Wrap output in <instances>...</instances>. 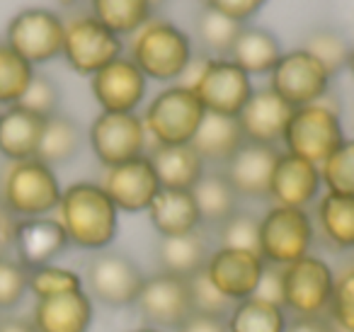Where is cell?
<instances>
[{
	"label": "cell",
	"mask_w": 354,
	"mask_h": 332,
	"mask_svg": "<svg viewBox=\"0 0 354 332\" xmlns=\"http://www.w3.org/2000/svg\"><path fill=\"white\" fill-rule=\"evenodd\" d=\"M83 286V274L75 272L64 264H41V267L27 269V291L35 296V301L49 296H59V293L80 291Z\"/></svg>",
	"instance_id": "obj_36"
},
{
	"label": "cell",
	"mask_w": 354,
	"mask_h": 332,
	"mask_svg": "<svg viewBox=\"0 0 354 332\" xmlns=\"http://www.w3.org/2000/svg\"><path fill=\"white\" fill-rule=\"evenodd\" d=\"M286 332H337V327L330 322L328 315H310V317H294V320H289Z\"/></svg>",
	"instance_id": "obj_47"
},
{
	"label": "cell",
	"mask_w": 354,
	"mask_h": 332,
	"mask_svg": "<svg viewBox=\"0 0 354 332\" xmlns=\"http://www.w3.org/2000/svg\"><path fill=\"white\" fill-rule=\"evenodd\" d=\"M252 296L281 306V303H284V279H281V267L265 262L260 284H257V288H255V293H252ZM281 308H284V306H281Z\"/></svg>",
	"instance_id": "obj_45"
},
{
	"label": "cell",
	"mask_w": 354,
	"mask_h": 332,
	"mask_svg": "<svg viewBox=\"0 0 354 332\" xmlns=\"http://www.w3.org/2000/svg\"><path fill=\"white\" fill-rule=\"evenodd\" d=\"M133 306L138 308L143 320L158 330H175L194 313L187 279L160 269L146 277Z\"/></svg>",
	"instance_id": "obj_14"
},
{
	"label": "cell",
	"mask_w": 354,
	"mask_h": 332,
	"mask_svg": "<svg viewBox=\"0 0 354 332\" xmlns=\"http://www.w3.org/2000/svg\"><path fill=\"white\" fill-rule=\"evenodd\" d=\"M88 143L102 167L122 165L148 153V131L138 112H100L88 129Z\"/></svg>",
	"instance_id": "obj_9"
},
{
	"label": "cell",
	"mask_w": 354,
	"mask_h": 332,
	"mask_svg": "<svg viewBox=\"0 0 354 332\" xmlns=\"http://www.w3.org/2000/svg\"><path fill=\"white\" fill-rule=\"evenodd\" d=\"M347 68H349V73H352V78H354V46H352V51H349V61H347Z\"/></svg>",
	"instance_id": "obj_51"
},
{
	"label": "cell",
	"mask_w": 354,
	"mask_h": 332,
	"mask_svg": "<svg viewBox=\"0 0 354 332\" xmlns=\"http://www.w3.org/2000/svg\"><path fill=\"white\" fill-rule=\"evenodd\" d=\"M146 214L160 238L187 235L204 225L192 190H162L160 187Z\"/></svg>",
	"instance_id": "obj_23"
},
{
	"label": "cell",
	"mask_w": 354,
	"mask_h": 332,
	"mask_svg": "<svg viewBox=\"0 0 354 332\" xmlns=\"http://www.w3.org/2000/svg\"><path fill=\"white\" fill-rule=\"evenodd\" d=\"M151 0H90V15L117 37H131L153 20Z\"/></svg>",
	"instance_id": "obj_30"
},
{
	"label": "cell",
	"mask_w": 354,
	"mask_h": 332,
	"mask_svg": "<svg viewBox=\"0 0 354 332\" xmlns=\"http://www.w3.org/2000/svg\"><path fill=\"white\" fill-rule=\"evenodd\" d=\"M46 119L22 104L0 109V156L8 163L37 158Z\"/></svg>",
	"instance_id": "obj_24"
},
{
	"label": "cell",
	"mask_w": 354,
	"mask_h": 332,
	"mask_svg": "<svg viewBox=\"0 0 354 332\" xmlns=\"http://www.w3.org/2000/svg\"><path fill=\"white\" fill-rule=\"evenodd\" d=\"M37 332H90L95 320V301L85 288L39 298L30 315Z\"/></svg>",
	"instance_id": "obj_22"
},
{
	"label": "cell",
	"mask_w": 354,
	"mask_h": 332,
	"mask_svg": "<svg viewBox=\"0 0 354 332\" xmlns=\"http://www.w3.org/2000/svg\"><path fill=\"white\" fill-rule=\"evenodd\" d=\"M189 88L209 114L238 117L255 85L250 75L238 68L228 56H207Z\"/></svg>",
	"instance_id": "obj_8"
},
{
	"label": "cell",
	"mask_w": 354,
	"mask_h": 332,
	"mask_svg": "<svg viewBox=\"0 0 354 332\" xmlns=\"http://www.w3.org/2000/svg\"><path fill=\"white\" fill-rule=\"evenodd\" d=\"M202 3L204 8H209L214 12H221V15L241 22V25L252 20L267 6V0H202Z\"/></svg>",
	"instance_id": "obj_44"
},
{
	"label": "cell",
	"mask_w": 354,
	"mask_h": 332,
	"mask_svg": "<svg viewBox=\"0 0 354 332\" xmlns=\"http://www.w3.org/2000/svg\"><path fill=\"white\" fill-rule=\"evenodd\" d=\"M204 117L207 109L202 107L192 88L172 83L146 104L141 119L153 146H183L192 143Z\"/></svg>",
	"instance_id": "obj_4"
},
{
	"label": "cell",
	"mask_w": 354,
	"mask_h": 332,
	"mask_svg": "<svg viewBox=\"0 0 354 332\" xmlns=\"http://www.w3.org/2000/svg\"><path fill=\"white\" fill-rule=\"evenodd\" d=\"M281 54H284L281 42L270 30L243 25L241 35L236 37L231 51H228V59L252 78V75H270L279 64Z\"/></svg>",
	"instance_id": "obj_26"
},
{
	"label": "cell",
	"mask_w": 354,
	"mask_h": 332,
	"mask_svg": "<svg viewBox=\"0 0 354 332\" xmlns=\"http://www.w3.org/2000/svg\"><path fill=\"white\" fill-rule=\"evenodd\" d=\"M330 80H333V75L325 71V66L301 46V49H291L281 54L279 64L270 73L267 88L274 90L286 104L296 109L325 100L330 90Z\"/></svg>",
	"instance_id": "obj_13"
},
{
	"label": "cell",
	"mask_w": 354,
	"mask_h": 332,
	"mask_svg": "<svg viewBox=\"0 0 354 332\" xmlns=\"http://www.w3.org/2000/svg\"><path fill=\"white\" fill-rule=\"evenodd\" d=\"M194 30L202 42V46L207 49L209 56H228L236 37L241 35L243 25L231 17L221 15V12H214L209 8H202L194 20Z\"/></svg>",
	"instance_id": "obj_35"
},
{
	"label": "cell",
	"mask_w": 354,
	"mask_h": 332,
	"mask_svg": "<svg viewBox=\"0 0 354 332\" xmlns=\"http://www.w3.org/2000/svg\"><path fill=\"white\" fill-rule=\"evenodd\" d=\"M35 73L37 71L30 61L12 51L6 42L0 44V109L20 102Z\"/></svg>",
	"instance_id": "obj_34"
},
{
	"label": "cell",
	"mask_w": 354,
	"mask_h": 332,
	"mask_svg": "<svg viewBox=\"0 0 354 332\" xmlns=\"http://www.w3.org/2000/svg\"><path fill=\"white\" fill-rule=\"evenodd\" d=\"M17 104H22L30 112L39 114V117L49 119L54 114H59V104H61V93L59 85L44 73H35L27 93L22 95V100Z\"/></svg>",
	"instance_id": "obj_42"
},
{
	"label": "cell",
	"mask_w": 354,
	"mask_h": 332,
	"mask_svg": "<svg viewBox=\"0 0 354 332\" xmlns=\"http://www.w3.org/2000/svg\"><path fill=\"white\" fill-rule=\"evenodd\" d=\"M143 282L146 277L131 257L122 252H109V250L95 252L83 274V286L90 298L109 308L133 306Z\"/></svg>",
	"instance_id": "obj_10"
},
{
	"label": "cell",
	"mask_w": 354,
	"mask_h": 332,
	"mask_svg": "<svg viewBox=\"0 0 354 332\" xmlns=\"http://www.w3.org/2000/svg\"><path fill=\"white\" fill-rule=\"evenodd\" d=\"M192 194L199 206V214H202V223L214 225V228L223 223L231 214H236L238 199H241L221 170L204 172V177L197 182Z\"/></svg>",
	"instance_id": "obj_31"
},
{
	"label": "cell",
	"mask_w": 354,
	"mask_h": 332,
	"mask_svg": "<svg viewBox=\"0 0 354 332\" xmlns=\"http://www.w3.org/2000/svg\"><path fill=\"white\" fill-rule=\"evenodd\" d=\"M129 332H162V330H158V327H151V325H141V327H136V330H129Z\"/></svg>",
	"instance_id": "obj_50"
},
{
	"label": "cell",
	"mask_w": 354,
	"mask_h": 332,
	"mask_svg": "<svg viewBox=\"0 0 354 332\" xmlns=\"http://www.w3.org/2000/svg\"><path fill=\"white\" fill-rule=\"evenodd\" d=\"M289 313L281 306L257 296L233 303L226 315L228 332H286Z\"/></svg>",
	"instance_id": "obj_32"
},
{
	"label": "cell",
	"mask_w": 354,
	"mask_h": 332,
	"mask_svg": "<svg viewBox=\"0 0 354 332\" xmlns=\"http://www.w3.org/2000/svg\"><path fill=\"white\" fill-rule=\"evenodd\" d=\"M308 54H313L320 64L325 66L330 75H337L342 68H347V61H349V51L352 46L347 44L342 35L333 30H318L306 39L304 46Z\"/></svg>",
	"instance_id": "obj_39"
},
{
	"label": "cell",
	"mask_w": 354,
	"mask_h": 332,
	"mask_svg": "<svg viewBox=\"0 0 354 332\" xmlns=\"http://www.w3.org/2000/svg\"><path fill=\"white\" fill-rule=\"evenodd\" d=\"M315 221L333 248L354 250V196L323 192L315 201Z\"/></svg>",
	"instance_id": "obj_29"
},
{
	"label": "cell",
	"mask_w": 354,
	"mask_h": 332,
	"mask_svg": "<svg viewBox=\"0 0 354 332\" xmlns=\"http://www.w3.org/2000/svg\"><path fill=\"white\" fill-rule=\"evenodd\" d=\"M0 332H37L30 317L20 315H3L0 317Z\"/></svg>",
	"instance_id": "obj_48"
},
{
	"label": "cell",
	"mask_w": 354,
	"mask_h": 332,
	"mask_svg": "<svg viewBox=\"0 0 354 332\" xmlns=\"http://www.w3.org/2000/svg\"><path fill=\"white\" fill-rule=\"evenodd\" d=\"M102 190L114 201L119 214H141L148 211L151 201L160 192V180H158L156 170H153L151 158L138 156L133 160H127L122 165L104 167L102 180H100Z\"/></svg>",
	"instance_id": "obj_15"
},
{
	"label": "cell",
	"mask_w": 354,
	"mask_h": 332,
	"mask_svg": "<svg viewBox=\"0 0 354 332\" xmlns=\"http://www.w3.org/2000/svg\"><path fill=\"white\" fill-rule=\"evenodd\" d=\"M12 228H15V219L8 211L0 209V252H6V248H10Z\"/></svg>",
	"instance_id": "obj_49"
},
{
	"label": "cell",
	"mask_w": 354,
	"mask_h": 332,
	"mask_svg": "<svg viewBox=\"0 0 354 332\" xmlns=\"http://www.w3.org/2000/svg\"><path fill=\"white\" fill-rule=\"evenodd\" d=\"M54 216L64 225L68 243L88 252L107 250L119 233V209L100 182L80 180L68 185Z\"/></svg>",
	"instance_id": "obj_1"
},
{
	"label": "cell",
	"mask_w": 354,
	"mask_h": 332,
	"mask_svg": "<svg viewBox=\"0 0 354 332\" xmlns=\"http://www.w3.org/2000/svg\"><path fill=\"white\" fill-rule=\"evenodd\" d=\"M151 3H153V8H156V10H158V8H160L162 3H165V0H151Z\"/></svg>",
	"instance_id": "obj_52"
},
{
	"label": "cell",
	"mask_w": 354,
	"mask_h": 332,
	"mask_svg": "<svg viewBox=\"0 0 354 332\" xmlns=\"http://www.w3.org/2000/svg\"><path fill=\"white\" fill-rule=\"evenodd\" d=\"M325 192L320 165L308 163L291 153H279V160L272 172L270 199L277 206H291V209H306L313 206Z\"/></svg>",
	"instance_id": "obj_18"
},
{
	"label": "cell",
	"mask_w": 354,
	"mask_h": 332,
	"mask_svg": "<svg viewBox=\"0 0 354 332\" xmlns=\"http://www.w3.org/2000/svg\"><path fill=\"white\" fill-rule=\"evenodd\" d=\"M265 259L257 252L233 248H216L209 252L204 274L231 303L250 298L260 284Z\"/></svg>",
	"instance_id": "obj_17"
},
{
	"label": "cell",
	"mask_w": 354,
	"mask_h": 332,
	"mask_svg": "<svg viewBox=\"0 0 354 332\" xmlns=\"http://www.w3.org/2000/svg\"><path fill=\"white\" fill-rule=\"evenodd\" d=\"M64 3H73V0H64Z\"/></svg>",
	"instance_id": "obj_53"
},
{
	"label": "cell",
	"mask_w": 354,
	"mask_h": 332,
	"mask_svg": "<svg viewBox=\"0 0 354 332\" xmlns=\"http://www.w3.org/2000/svg\"><path fill=\"white\" fill-rule=\"evenodd\" d=\"M129 59L138 66L148 80L180 83L194 59L192 39L170 20H156L143 25L129 42Z\"/></svg>",
	"instance_id": "obj_3"
},
{
	"label": "cell",
	"mask_w": 354,
	"mask_h": 332,
	"mask_svg": "<svg viewBox=\"0 0 354 332\" xmlns=\"http://www.w3.org/2000/svg\"><path fill=\"white\" fill-rule=\"evenodd\" d=\"M325 192L354 196V138H344L342 146L320 165Z\"/></svg>",
	"instance_id": "obj_38"
},
{
	"label": "cell",
	"mask_w": 354,
	"mask_h": 332,
	"mask_svg": "<svg viewBox=\"0 0 354 332\" xmlns=\"http://www.w3.org/2000/svg\"><path fill=\"white\" fill-rule=\"evenodd\" d=\"M162 190H194L207 172V163L192 143L183 146H153L148 151Z\"/></svg>",
	"instance_id": "obj_25"
},
{
	"label": "cell",
	"mask_w": 354,
	"mask_h": 332,
	"mask_svg": "<svg viewBox=\"0 0 354 332\" xmlns=\"http://www.w3.org/2000/svg\"><path fill=\"white\" fill-rule=\"evenodd\" d=\"M284 279V311L294 317L328 315L337 274L323 257L308 252L306 257L281 267Z\"/></svg>",
	"instance_id": "obj_7"
},
{
	"label": "cell",
	"mask_w": 354,
	"mask_h": 332,
	"mask_svg": "<svg viewBox=\"0 0 354 332\" xmlns=\"http://www.w3.org/2000/svg\"><path fill=\"white\" fill-rule=\"evenodd\" d=\"M61 56L66 59L71 71L93 78L107 64L124 56V42L93 15H80L66 22Z\"/></svg>",
	"instance_id": "obj_11"
},
{
	"label": "cell",
	"mask_w": 354,
	"mask_h": 332,
	"mask_svg": "<svg viewBox=\"0 0 354 332\" xmlns=\"http://www.w3.org/2000/svg\"><path fill=\"white\" fill-rule=\"evenodd\" d=\"M291 112H294V107L286 104L274 90L260 88L252 90L250 100H248L245 107L241 109V114L236 119L245 141L279 148Z\"/></svg>",
	"instance_id": "obj_21"
},
{
	"label": "cell",
	"mask_w": 354,
	"mask_h": 332,
	"mask_svg": "<svg viewBox=\"0 0 354 332\" xmlns=\"http://www.w3.org/2000/svg\"><path fill=\"white\" fill-rule=\"evenodd\" d=\"M315 240V221L306 209L270 206L260 219V257L267 264L286 267L306 257Z\"/></svg>",
	"instance_id": "obj_6"
},
{
	"label": "cell",
	"mask_w": 354,
	"mask_h": 332,
	"mask_svg": "<svg viewBox=\"0 0 354 332\" xmlns=\"http://www.w3.org/2000/svg\"><path fill=\"white\" fill-rule=\"evenodd\" d=\"M216 238L218 248L248 250V252L260 255V216L238 209L223 223L216 225Z\"/></svg>",
	"instance_id": "obj_37"
},
{
	"label": "cell",
	"mask_w": 354,
	"mask_h": 332,
	"mask_svg": "<svg viewBox=\"0 0 354 332\" xmlns=\"http://www.w3.org/2000/svg\"><path fill=\"white\" fill-rule=\"evenodd\" d=\"M100 112H136L148 93V78L129 56H119L90 78Z\"/></svg>",
	"instance_id": "obj_16"
},
{
	"label": "cell",
	"mask_w": 354,
	"mask_h": 332,
	"mask_svg": "<svg viewBox=\"0 0 354 332\" xmlns=\"http://www.w3.org/2000/svg\"><path fill=\"white\" fill-rule=\"evenodd\" d=\"M187 282H189V296H192L194 313H207V315H218V317L228 315L233 303L209 282L204 269L199 274H194V277H189Z\"/></svg>",
	"instance_id": "obj_43"
},
{
	"label": "cell",
	"mask_w": 354,
	"mask_h": 332,
	"mask_svg": "<svg viewBox=\"0 0 354 332\" xmlns=\"http://www.w3.org/2000/svg\"><path fill=\"white\" fill-rule=\"evenodd\" d=\"M64 225L59 223L56 216H39V219H20L15 221L12 228V257L27 269L51 264L64 255L68 248Z\"/></svg>",
	"instance_id": "obj_19"
},
{
	"label": "cell",
	"mask_w": 354,
	"mask_h": 332,
	"mask_svg": "<svg viewBox=\"0 0 354 332\" xmlns=\"http://www.w3.org/2000/svg\"><path fill=\"white\" fill-rule=\"evenodd\" d=\"M344 141V129L339 112L325 100L306 107H296L286 124L281 146L284 153L299 156L315 165H323Z\"/></svg>",
	"instance_id": "obj_5"
},
{
	"label": "cell",
	"mask_w": 354,
	"mask_h": 332,
	"mask_svg": "<svg viewBox=\"0 0 354 332\" xmlns=\"http://www.w3.org/2000/svg\"><path fill=\"white\" fill-rule=\"evenodd\" d=\"M27 293V267L12 255L0 252V313L17 308Z\"/></svg>",
	"instance_id": "obj_40"
},
{
	"label": "cell",
	"mask_w": 354,
	"mask_h": 332,
	"mask_svg": "<svg viewBox=\"0 0 354 332\" xmlns=\"http://www.w3.org/2000/svg\"><path fill=\"white\" fill-rule=\"evenodd\" d=\"M328 317L337 332H354V267L337 274Z\"/></svg>",
	"instance_id": "obj_41"
},
{
	"label": "cell",
	"mask_w": 354,
	"mask_h": 332,
	"mask_svg": "<svg viewBox=\"0 0 354 332\" xmlns=\"http://www.w3.org/2000/svg\"><path fill=\"white\" fill-rule=\"evenodd\" d=\"M245 143L236 117H221V114H209L204 117L202 127L197 129L192 138V146L202 156L207 165H226L233 153Z\"/></svg>",
	"instance_id": "obj_27"
},
{
	"label": "cell",
	"mask_w": 354,
	"mask_h": 332,
	"mask_svg": "<svg viewBox=\"0 0 354 332\" xmlns=\"http://www.w3.org/2000/svg\"><path fill=\"white\" fill-rule=\"evenodd\" d=\"M80 146H83V131H80L78 122H73L66 114H54L46 119L37 158L46 165L56 167L73 160L80 153Z\"/></svg>",
	"instance_id": "obj_33"
},
{
	"label": "cell",
	"mask_w": 354,
	"mask_h": 332,
	"mask_svg": "<svg viewBox=\"0 0 354 332\" xmlns=\"http://www.w3.org/2000/svg\"><path fill=\"white\" fill-rule=\"evenodd\" d=\"M209 252L212 250H209L202 230H194V233L187 235H175V238H160V243L156 248L160 272L175 274V277L183 279H189L202 272L207 267Z\"/></svg>",
	"instance_id": "obj_28"
},
{
	"label": "cell",
	"mask_w": 354,
	"mask_h": 332,
	"mask_svg": "<svg viewBox=\"0 0 354 332\" xmlns=\"http://www.w3.org/2000/svg\"><path fill=\"white\" fill-rule=\"evenodd\" d=\"M175 332H228L226 317L207 315V313H192Z\"/></svg>",
	"instance_id": "obj_46"
},
{
	"label": "cell",
	"mask_w": 354,
	"mask_h": 332,
	"mask_svg": "<svg viewBox=\"0 0 354 332\" xmlns=\"http://www.w3.org/2000/svg\"><path fill=\"white\" fill-rule=\"evenodd\" d=\"M64 35L66 22L59 12L49 8H27L8 22L6 44L32 66H41L61 56Z\"/></svg>",
	"instance_id": "obj_12"
},
{
	"label": "cell",
	"mask_w": 354,
	"mask_h": 332,
	"mask_svg": "<svg viewBox=\"0 0 354 332\" xmlns=\"http://www.w3.org/2000/svg\"><path fill=\"white\" fill-rule=\"evenodd\" d=\"M279 153L277 146L245 141L221 167V172L243 199H270V182Z\"/></svg>",
	"instance_id": "obj_20"
},
{
	"label": "cell",
	"mask_w": 354,
	"mask_h": 332,
	"mask_svg": "<svg viewBox=\"0 0 354 332\" xmlns=\"http://www.w3.org/2000/svg\"><path fill=\"white\" fill-rule=\"evenodd\" d=\"M64 194L59 175L39 158L6 163L0 170V209L15 221L54 216Z\"/></svg>",
	"instance_id": "obj_2"
}]
</instances>
